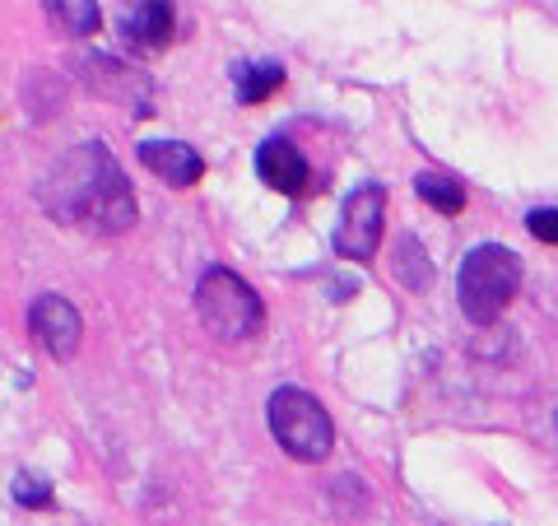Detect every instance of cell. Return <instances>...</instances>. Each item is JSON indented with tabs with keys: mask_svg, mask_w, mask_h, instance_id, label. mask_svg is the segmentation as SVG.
I'll return each mask as SVG.
<instances>
[{
	"mask_svg": "<svg viewBox=\"0 0 558 526\" xmlns=\"http://www.w3.org/2000/svg\"><path fill=\"white\" fill-rule=\"evenodd\" d=\"M38 196L47 215L65 224V229L121 234L135 224V191L102 140H89V145H75L70 154H61L47 168Z\"/></svg>",
	"mask_w": 558,
	"mask_h": 526,
	"instance_id": "1",
	"label": "cell"
},
{
	"mask_svg": "<svg viewBox=\"0 0 558 526\" xmlns=\"http://www.w3.org/2000/svg\"><path fill=\"white\" fill-rule=\"evenodd\" d=\"M196 312L205 331L223 345H242L252 340L260 322H266V303H260V294L247 285V279H238L233 271L223 266H209L201 279H196Z\"/></svg>",
	"mask_w": 558,
	"mask_h": 526,
	"instance_id": "3",
	"label": "cell"
},
{
	"mask_svg": "<svg viewBox=\"0 0 558 526\" xmlns=\"http://www.w3.org/2000/svg\"><path fill=\"white\" fill-rule=\"evenodd\" d=\"M135 159L168 187H196L201 172H205V159L186 145V140H145V145L135 150Z\"/></svg>",
	"mask_w": 558,
	"mask_h": 526,
	"instance_id": "8",
	"label": "cell"
},
{
	"mask_svg": "<svg viewBox=\"0 0 558 526\" xmlns=\"http://www.w3.org/2000/svg\"><path fill=\"white\" fill-rule=\"evenodd\" d=\"M47 10H51V20H57L65 33H75V38H89V33H98V24H102L94 0H57V5H47Z\"/></svg>",
	"mask_w": 558,
	"mask_h": 526,
	"instance_id": "13",
	"label": "cell"
},
{
	"mask_svg": "<svg viewBox=\"0 0 558 526\" xmlns=\"http://www.w3.org/2000/svg\"><path fill=\"white\" fill-rule=\"evenodd\" d=\"M381 215H387V196H381L377 182L349 191L344 210H340V224H336V238H330L336 256H344V261H373L377 248H381Z\"/></svg>",
	"mask_w": 558,
	"mask_h": 526,
	"instance_id": "5",
	"label": "cell"
},
{
	"mask_svg": "<svg viewBox=\"0 0 558 526\" xmlns=\"http://www.w3.org/2000/svg\"><path fill=\"white\" fill-rule=\"evenodd\" d=\"M14 503L24 507H47L51 503V485L38 476H14Z\"/></svg>",
	"mask_w": 558,
	"mask_h": 526,
	"instance_id": "14",
	"label": "cell"
},
{
	"mask_svg": "<svg viewBox=\"0 0 558 526\" xmlns=\"http://www.w3.org/2000/svg\"><path fill=\"white\" fill-rule=\"evenodd\" d=\"M517 289H521V256L512 248L484 242V248L465 252L461 275H457V298H461L465 322L494 326L512 308Z\"/></svg>",
	"mask_w": 558,
	"mask_h": 526,
	"instance_id": "2",
	"label": "cell"
},
{
	"mask_svg": "<svg viewBox=\"0 0 558 526\" xmlns=\"http://www.w3.org/2000/svg\"><path fill=\"white\" fill-rule=\"evenodd\" d=\"M391 275L405 289H414V294H424L433 285V256L424 252V242H418L414 234H400L396 238V248H391Z\"/></svg>",
	"mask_w": 558,
	"mask_h": 526,
	"instance_id": "10",
	"label": "cell"
},
{
	"mask_svg": "<svg viewBox=\"0 0 558 526\" xmlns=\"http://www.w3.org/2000/svg\"><path fill=\"white\" fill-rule=\"evenodd\" d=\"M526 229H531L539 242L558 248V210H531V215H526Z\"/></svg>",
	"mask_w": 558,
	"mask_h": 526,
	"instance_id": "15",
	"label": "cell"
},
{
	"mask_svg": "<svg viewBox=\"0 0 558 526\" xmlns=\"http://www.w3.org/2000/svg\"><path fill=\"white\" fill-rule=\"evenodd\" d=\"M284 89V65L279 61H256V65H242L238 70V103H266L270 94Z\"/></svg>",
	"mask_w": 558,
	"mask_h": 526,
	"instance_id": "11",
	"label": "cell"
},
{
	"mask_svg": "<svg viewBox=\"0 0 558 526\" xmlns=\"http://www.w3.org/2000/svg\"><path fill=\"white\" fill-rule=\"evenodd\" d=\"M266 419L275 443L289 452L293 462H322L330 443H336V425L317 396H307L303 387H279L266 401Z\"/></svg>",
	"mask_w": 558,
	"mask_h": 526,
	"instance_id": "4",
	"label": "cell"
},
{
	"mask_svg": "<svg viewBox=\"0 0 558 526\" xmlns=\"http://www.w3.org/2000/svg\"><path fill=\"white\" fill-rule=\"evenodd\" d=\"M28 331H33V340H38L51 359H75V349L84 340L80 312L61 294H43L38 303L28 308Z\"/></svg>",
	"mask_w": 558,
	"mask_h": 526,
	"instance_id": "6",
	"label": "cell"
},
{
	"mask_svg": "<svg viewBox=\"0 0 558 526\" xmlns=\"http://www.w3.org/2000/svg\"><path fill=\"white\" fill-rule=\"evenodd\" d=\"M256 172L270 191H279V196H303L312 187V168L303 159V150L284 135H270L266 145L256 150Z\"/></svg>",
	"mask_w": 558,
	"mask_h": 526,
	"instance_id": "7",
	"label": "cell"
},
{
	"mask_svg": "<svg viewBox=\"0 0 558 526\" xmlns=\"http://www.w3.org/2000/svg\"><path fill=\"white\" fill-rule=\"evenodd\" d=\"M121 38L135 51H163L172 43V5H163V0L126 5V14H121Z\"/></svg>",
	"mask_w": 558,
	"mask_h": 526,
	"instance_id": "9",
	"label": "cell"
},
{
	"mask_svg": "<svg viewBox=\"0 0 558 526\" xmlns=\"http://www.w3.org/2000/svg\"><path fill=\"white\" fill-rule=\"evenodd\" d=\"M414 191H418V201L433 205L438 215H461L465 210V187L451 182V178H438V172H418Z\"/></svg>",
	"mask_w": 558,
	"mask_h": 526,
	"instance_id": "12",
	"label": "cell"
}]
</instances>
